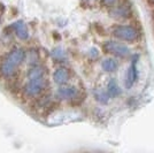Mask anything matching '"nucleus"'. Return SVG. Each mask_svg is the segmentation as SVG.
<instances>
[{"label":"nucleus","mask_w":154,"mask_h":153,"mask_svg":"<svg viewBox=\"0 0 154 153\" xmlns=\"http://www.w3.org/2000/svg\"><path fill=\"white\" fill-rule=\"evenodd\" d=\"M45 70L42 66H33L28 73V81L23 86V93L29 98L40 96L46 89Z\"/></svg>","instance_id":"obj_1"},{"label":"nucleus","mask_w":154,"mask_h":153,"mask_svg":"<svg viewBox=\"0 0 154 153\" xmlns=\"http://www.w3.org/2000/svg\"><path fill=\"white\" fill-rule=\"evenodd\" d=\"M26 60V52L22 48H14L4 58V61L0 66V73L2 76L12 77L22 62Z\"/></svg>","instance_id":"obj_2"},{"label":"nucleus","mask_w":154,"mask_h":153,"mask_svg":"<svg viewBox=\"0 0 154 153\" xmlns=\"http://www.w3.org/2000/svg\"><path fill=\"white\" fill-rule=\"evenodd\" d=\"M110 33L113 37L119 40L134 43L139 38V30L134 26H125V24H114L110 28Z\"/></svg>","instance_id":"obj_3"},{"label":"nucleus","mask_w":154,"mask_h":153,"mask_svg":"<svg viewBox=\"0 0 154 153\" xmlns=\"http://www.w3.org/2000/svg\"><path fill=\"white\" fill-rule=\"evenodd\" d=\"M109 15L113 19L129 20L132 17L134 11H132L131 4L129 1L123 0V1L119 2V4H115L114 6H112L109 8Z\"/></svg>","instance_id":"obj_4"},{"label":"nucleus","mask_w":154,"mask_h":153,"mask_svg":"<svg viewBox=\"0 0 154 153\" xmlns=\"http://www.w3.org/2000/svg\"><path fill=\"white\" fill-rule=\"evenodd\" d=\"M103 51L117 58H128L131 54V50L127 45L115 40H107L103 44Z\"/></svg>","instance_id":"obj_5"},{"label":"nucleus","mask_w":154,"mask_h":153,"mask_svg":"<svg viewBox=\"0 0 154 153\" xmlns=\"http://www.w3.org/2000/svg\"><path fill=\"white\" fill-rule=\"evenodd\" d=\"M137 64H138V55L134 57L132 61H131V64H130V67L128 68V71H127L125 80H124V84H125V88L127 89H131L132 85L137 81V77H138Z\"/></svg>","instance_id":"obj_6"},{"label":"nucleus","mask_w":154,"mask_h":153,"mask_svg":"<svg viewBox=\"0 0 154 153\" xmlns=\"http://www.w3.org/2000/svg\"><path fill=\"white\" fill-rule=\"evenodd\" d=\"M53 80L58 85H64L68 83V81L70 80V71L67 68L60 67L53 73Z\"/></svg>","instance_id":"obj_7"},{"label":"nucleus","mask_w":154,"mask_h":153,"mask_svg":"<svg viewBox=\"0 0 154 153\" xmlns=\"http://www.w3.org/2000/svg\"><path fill=\"white\" fill-rule=\"evenodd\" d=\"M11 28H12V30L15 32V35L20 39H22V40L28 39V37H29V31H28V27H26V24L23 21L20 20V21L14 22L13 24L11 26Z\"/></svg>","instance_id":"obj_8"},{"label":"nucleus","mask_w":154,"mask_h":153,"mask_svg":"<svg viewBox=\"0 0 154 153\" xmlns=\"http://www.w3.org/2000/svg\"><path fill=\"white\" fill-rule=\"evenodd\" d=\"M58 97L61 99L67 100H74L76 97H78V90L75 86H62L58 90Z\"/></svg>","instance_id":"obj_9"},{"label":"nucleus","mask_w":154,"mask_h":153,"mask_svg":"<svg viewBox=\"0 0 154 153\" xmlns=\"http://www.w3.org/2000/svg\"><path fill=\"white\" fill-rule=\"evenodd\" d=\"M101 68L107 73H113L119 68V62L113 58H106L101 62Z\"/></svg>","instance_id":"obj_10"},{"label":"nucleus","mask_w":154,"mask_h":153,"mask_svg":"<svg viewBox=\"0 0 154 153\" xmlns=\"http://www.w3.org/2000/svg\"><path fill=\"white\" fill-rule=\"evenodd\" d=\"M107 92L110 97H117L119 95H121V89L119 86V83L114 78H112L107 84Z\"/></svg>","instance_id":"obj_11"},{"label":"nucleus","mask_w":154,"mask_h":153,"mask_svg":"<svg viewBox=\"0 0 154 153\" xmlns=\"http://www.w3.org/2000/svg\"><path fill=\"white\" fill-rule=\"evenodd\" d=\"M94 97H96V99L98 100L99 102H101V104H107L109 100V95L107 91H103V90H99V91H96L94 92Z\"/></svg>","instance_id":"obj_12"},{"label":"nucleus","mask_w":154,"mask_h":153,"mask_svg":"<svg viewBox=\"0 0 154 153\" xmlns=\"http://www.w3.org/2000/svg\"><path fill=\"white\" fill-rule=\"evenodd\" d=\"M52 58L55 60V61H58V62H63L64 60H66V53H64L61 48H54L51 53Z\"/></svg>","instance_id":"obj_13"},{"label":"nucleus","mask_w":154,"mask_h":153,"mask_svg":"<svg viewBox=\"0 0 154 153\" xmlns=\"http://www.w3.org/2000/svg\"><path fill=\"white\" fill-rule=\"evenodd\" d=\"M94 29H96V31L98 32L100 36H105V35H106V30H105V28H103L101 24L96 23V24H94Z\"/></svg>","instance_id":"obj_14"},{"label":"nucleus","mask_w":154,"mask_h":153,"mask_svg":"<svg viewBox=\"0 0 154 153\" xmlns=\"http://www.w3.org/2000/svg\"><path fill=\"white\" fill-rule=\"evenodd\" d=\"M117 1L119 0H103V4L107 7H112L114 6L115 4H117Z\"/></svg>","instance_id":"obj_15"},{"label":"nucleus","mask_w":154,"mask_h":153,"mask_svg":"<svg viewBox=\"0 0 154 153\" xmlns=\"http://www.w3.org/2000/svg\"><path fill=\"white\" fill-rule=\"evenodd\" d=\"M145 1H146V4H147L151 8H154V0H145Z\"/></svg>","instance_id":"obj_16"},{"label":"nucleus","mask_w":154,"mask_h":153,"mask_svg":"<svg viewBox=\"0 0 154 153\" xmlns=\"http://www.w3.org/2000/svg\"><path fill=\"white\" fill-rule=\"evenodd\" d=\"M4 12H5V6H4V4L0 2V15L4 14Z\"/></svg>","instance_id":"obj_17"}]
</instances>
